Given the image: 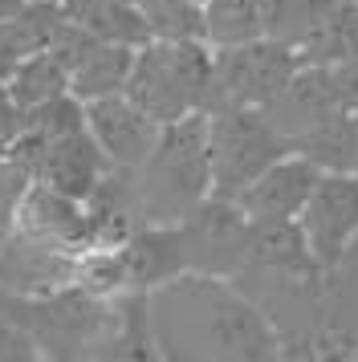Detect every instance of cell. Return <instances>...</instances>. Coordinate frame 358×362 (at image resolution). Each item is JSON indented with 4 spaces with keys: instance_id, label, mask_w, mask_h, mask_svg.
<instances>
[{
    "instance_id": "10",
    "label": "cell",
    "mask_w": 358,
    "mask_h": 362,
    "mask_svg": "<svg viewBox=\"0 0 358 362\" xmlns=\"http://www.w3.org/2000/svg\"><path fill=\"white\" fill-rule=\"evenodd\" d=\"M318 180H322V167L301 151H289L265 167L236 196V204L248 220H297Z\"/></svg>"
},
{
    "instance_id": "1",
    "label": "cell",
    "mask_w": 358,
    "mask_h": 362,
    "mask_svg": "<svg viewBox=\"0 0 358 362\" xmlns=\"http://www.w3.org/2000/svg\"><path fill=\"white\" fill-rule=\"evenodd\" d=\"M146 317L159 358L265 362L285 354L269 313L232 277L187 269L146 293Z\"/></svg>"
},
{
    "instance_id": "2",
    "label": "cell",
    "mask_w": 358,
    "mask_h": 362,
    "mask_svg": "<svg viewBox=\"0 0 358 362\" xmlns=\"http://www.w3.org/2000/svg\"><path fill=\"white\" fill-rule=\"evenodd\" d=\"M130 180L143 224H179L195 204H204L212 196L208 110L163 122L151 155L130 171Z\"/></svg>"
},
{
    "instance_id": "15",
    "label": "cell",
    "mask_w": 358,
    "mask_h": 362,
    "mask_svg": "<svg viewBox=\"0 0 358 362\" xmlns=\"http://www.w3.org/2000/svg\"><path fill=\"white\" fill-rule=\"evenodd\" d=\"M134 66V45H118V41H94V49L69 69V94L81 102L106 98V94H122Z\"/></svg>"
},
{
    "instance_id": "6",
    "label": "cell",
    "mask_w": 358,
    "mask_h": 362,
    "mask_svg": "<svg viewBox=\"0 0 358 362\" xmlns=\"http://www.w3.org/2000/svg\"><path fill=\"white\" fill-rule=\"evenodd\" d=\"M248 236H253V220L241 212L236 199L224 196H208L179 220L183 261L192 273L236 277L248 261Z\"/></svg>"
},
{
    "instance_id": "17",
    "label": "cell",
    "mask_w": 358,
    "mask_h": 362,
    "mask_svg": "<svg viewBox=\"0 0 358 362\" xmlns=\"http://www.w3.org/2000/svg\"><path fill=\"white\" fill-rule=\"evenodd\" d=\"M204 37H208L212 49L265 37L260 0H204Z\"/></svg>"
},
{
    "instance_id": "7",
    "label": "cell",
    "mask_w": 358,
    "mask_h": 362,
    "mask_svg": "<svg viewBox=\"0 0 358 362\" xmlns=\"http://www.w3.org/2000/svg\"><path fill=\"white\" fill-rule=\"evenodd\" d=\"M313 261L334 273L358 245V171H322L297 216Z\"/></svg>"
},
{
    "instance_id": "19",
    "label": "cell",
    "mask_w": 358,
    "mask_h": 362,
    "mask_svg": "<svg viewBox=\"0 0 358 362\" xmlns=\"http://www.w3.org/2000/svg\"><path fill=\"white\" fill-rule=\"evenodd\" d=\"M134 4H139V0H134Z\"/></svg>"
},
{
    "instance_id": "5",
    "label": "cell",
    "mask_w": 358,
    "mask_h": 362,
    "mask_svg": "<svg viewBox=\"0 0 358 362\" xmlns=\"http://www.w3.org/2000/svg\"><path fill=\"white\" fill-rule=\"evenodd\" d=\"M301 66L306 62H301L297 45L277 41V37H257V41H244V45L212 49L208 110H220V106H269Z\"/></svg>"
},
{
    "instance_id": "16",
    "label": "cell",
    "mask_w": 358,
    "mask_h": 362,
    "mask_svg": "<svg viewBox=\"0 0 358 362\" xmlns=\"http://www.w3.org/2000/svg\"><path fill=\"white\" fill-rule=\"evenodd\" d=\"M4 90H8L16 110H33V106H41V102L57 98V94L69 90V69L49 49H37L16 62V69L4 78Z\"/></svg>"
},
{
    "instance_id": "18",
    "label": "cell",
    "mask_w": 358,
    "mask_h": 362,
    "mask_svg": "<svg viewBox=\"0 0 358 362\" xmlns=\"http://www.w3.org/2000/svg\"><path fill=\"white\" fill-rule=\"evenodd\" d=\"M151 41H208L204 0H139Z\"/></svg>"
},
{
    "instance_id": "9",
    "label": "cell",
    "mask_w": 358,
    "mask_h": 362,
    "mask_svg": "<svg viewBox=\"0 0 358 362\" xmlns=\"http://www.w3.org/2000/svg\"><path fill=\"white\" fill-rule=\"evenodd\" d=\"M86 131L98 143V151L110 159V167L134 171L151 155L163 127L146 110H139L127 94H106L86 102Z\"/></svg>"
},
{
    "instance_id": "3",
    "label": "cell",
    "mask_w": 358,
    "mask_h": 362,
    "mask_svg": "<svg viewBox=\"0 0 358 362\" xmlns=\"http://www.w3.org/2000/svg\"><path fill=\"white\" fill-rule=\"evenodd\" d=\"M122 94L159 127L192 110H208L212 45L208 41H143L134 49V66Z\"/></svg>"
},
{
    "instance_id": "14",
    "label": "cell",
    "mask_w": 358,
    "mask_h": 362,
    "mask_svg": "<svg viewBox=\"0 0 358 362\" xmlns=\"http://www.w3.org/2000/svg\"><path fill=\"white\" fill-rule=\"evenodd\" d=\"M57 4H62L65 17L78 21L98 41H118V45H134V49L143 41H151L146 21L134 0H57Z\"/></svg>"
},
{
    "instance_id": "8",
    "label": "cell",
    "mask_w": 358,
    "mask_h": 362,
    "mask_svg": "<svg viewBox=\"0 0 358 362\" xmlns=\"http://www.w3.org/2000/svg\"><path fill=\"white\" fill-rule=\"evenodd\" d=\"M13 232H25L33 240H45L65 252H86L94 245V220L86 199H74L49 187L41 180H29L13 208Z\"/></svg>"
},
{
    "instance_id": "12",
    "label": "cell",
    "mask_w": 358,
    "mask_h": 362,
    "mask_svg": "<svg viewBox=\"0 0 358 362\" xmlns=\"http://www.w3.org/2000/svg\"><path fill=\"white\" fill-rule=\"evenodd\" d=\"M106 171H110V159L98 151L90 131L81 127V131L57 134V139H41V155H37V167H33V180L49 183V187H57V192H65V196H74V199H86L102 183Z\"/></svg>"
},
{
    "instance_id": "11",
    "label": "cell",
    "mask_w": 358,
    "mask_h": 362,
    "mask_svg": "<svg viewBox=\"0 0 358 362\" xmlns=\"http://www.w3.org/2000/svg\"><path fill=\"white\" fill-rule=\"evenodd\" d=\"M260 110L273 118V127L297 147V139H306L318 122H325L334 110H342L338 86H334V69L322 66V62H306L285 82V90L269 106H260Z\"/></svg>"
},
{
    "instance_id": "13",
    "label": "cell",
    "mask_w": 358,
    "mask_h": 362,
    "mask_svg": "<svg viewBox=\"0 0 358 362\" xmlns=\"http://www.w3.org/2000/svg\"><path fill=\"white\" fill-rule=\"evenodd\" d=\"M122 261H127V285L139 293H151L163 281L187 273L179 224H139L122 240Z\"/></svg>"
},
{
    "instance_id": "4",
    "label": "cell",
    "mask_w": 358,
    "mask_h": 362,
    "mask_svg": "<svg viewBox=\"0 0 358 362\" xmlns=\"http://www.w3.org/2000/svg\"><path fill=\"white\" fill-rule=\"evenodd\" d=\"M293 143L273 127L260 106H220L208 110V159L212 196L236 199L269 163L289 155Z\"/></svg>"
}]
</instances>
